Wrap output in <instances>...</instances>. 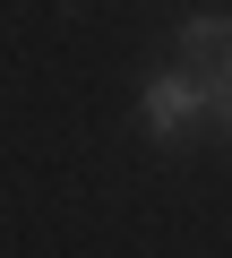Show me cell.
<instances>
[{"label": "cell", "mask_w": 232, "mask_h": 258, "mask_svg": "<svg viewBox=\"0 0 232 258\" xmlns=\"http://www.w3.org/2000/svg\"><path fill=\"white\" fill-rule=\"evenodd\" d=\"M198 120H206V78H189V69H164V78L146 86V129H155L164 147H181Z\"/></svg>", "instance_id": "6da1fadb"}, {"label": "cell", "mask_w": 232, "mask_h": 258, "mask_svg": "<svg viewBox=\"0 0 232 258\" xmlns=\"http://www.w3.org/2000/svg\"><path fill=\"white\" fill-rule=\"evenodd\" d=\"M172 52H181V69H189V78H215V69H232V18H189Z\"/></svg>", "instance_id": "7a4b0ae2"}, {"label": "cell", "mask_w": 232, "mask_h": 258, "mask_svg": "<svg viewBox=\"0 0 232 258\" xmlns=\"http://www.w3.org/2000/svg\"><path fill=\"white\" fill-rule=\"evenodd\" d=\"M206 120H215V129H232V69H215V78H206Z\"/></svg>", "instance_id": "3957f363"}]
</instances>
